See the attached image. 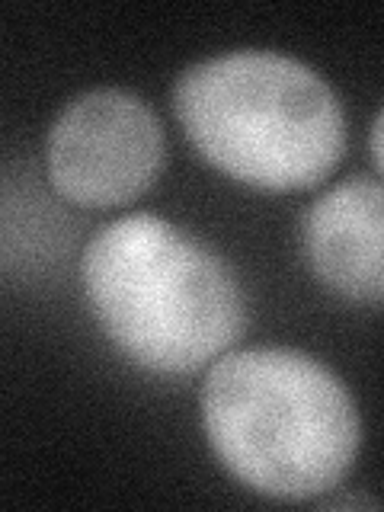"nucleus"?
<instances>
[{
	"label": "nucleus",
	"mask_w": 384,
	"mask_h": 512,
	"mask_svg": "<svg viewBox=\"0 0 384 512\" xmlns=\"http://www.w3.org/2000/svg\"><path fill=\"white\" fill-rule=\"evenodd\" d=\"M80 269L100 327L144 372H199L244 336L247 311L234 272L157 215H125L96 231Z\"/></svg>",
	"instance_id": "1"
},
{
	"label": "nucleus",
	"mask_w": 384,
	"mask_h": 512,
	"mask_svg": "<svg viewBox=\"0 0 384 512\" xmlns=\"http://www.w3.org/2000/svg\"><path fill=\"white\" fill-rule=\"evenodd\" d=\"M202 426L224 468L272 500H314L340 487L362 442L346 384L295 349L218 359L202 388Z\"/></svg>",
	"instance_id": "2"
},
{
	"label": "nucleus",
	"mask_w": 384,
	"mask_h": 512,
	"mask_svg": "<svg viewBox=\"0 0 384 512\" xmlns=\"http://www.w3.org/2000/svg\"><path fill=\"white\" fill-rule=\"evenodd\" d=\"M186 138L231 180L298 192L324 183L346 154V116L317 71L279 52H231L176 77Z\"/></svg>",
	"instance_id": "3"
},
{
	"label": "nucleus",
	"mask_w": 384,
	"mask_h": 512,
	"mask_svg": "<svg viewBox=\"0 0 384 512\" xmlns=\"http://www.w3.org/2000/svg\"><path fill=\"white\" fill-rule=\"evenodd\" d=\"M164 151V128L148 103L125 90H90L48 128L45 167L61 199L119 208L157 180Z\"/></svg>",
	"instance_id": "4"
},
{
	"label": "nucleus",
	"mask_w": 384,
	"mask_h": 512,
	"mask_svg": "<svg viewBox=\"0 0 384 512\" xmlns=\"http://www.w3.org/2000/svg\"><path fill=\"white\" fill-rule=\"evenodd\" d=\"M314 276L346 301H384V186L368 176L324 192L304 218Z\"/></svg>",
	"instance_id": "5"
},
{
	"label": "nucleus",
	"mask_w": 384,
	"mask_h": 512,
	"mask_svg": "<svg viewBox=\"0 0 384 512\" xmlns=\"http://www.w3.org/2000/svg\"><path fill=\"white\" fill-rule=\"evenodd\" d=\"M368 144H372V154H375V164L384 173V109L378 112V119L372 125V135H368Z\"/></svg>",
	"instance_id": "6"
}]
</instances>
